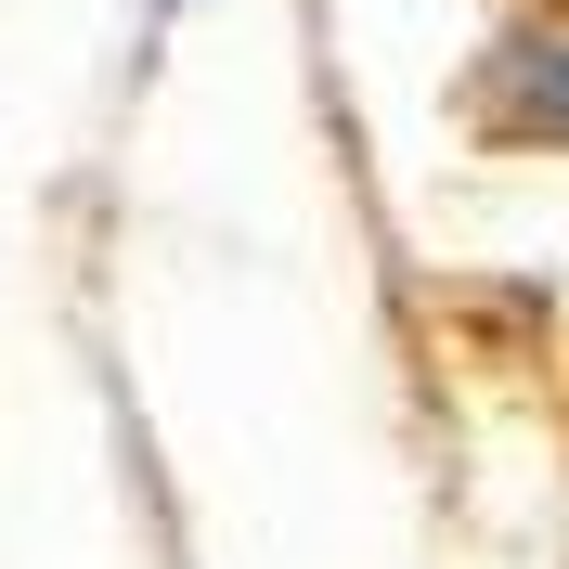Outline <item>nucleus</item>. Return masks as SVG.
Returning <instances> with one entry per match:
<instances>
[{
	"mask_svg": "<svg viewBox=\"0 0 569 569\" xmlns=\"http://www.w3.org/2000/svg\"><path fill=\"white\" fill-rule=\"evenodd\" d=\"M505 91H518V130H569V52H518V66H505Z\"/></svg>",
	"mask_w": 569,
	"mask_h": 569,
	"instance_id": "obj_1",
	"label": "nucleus"
}]
</instances>
